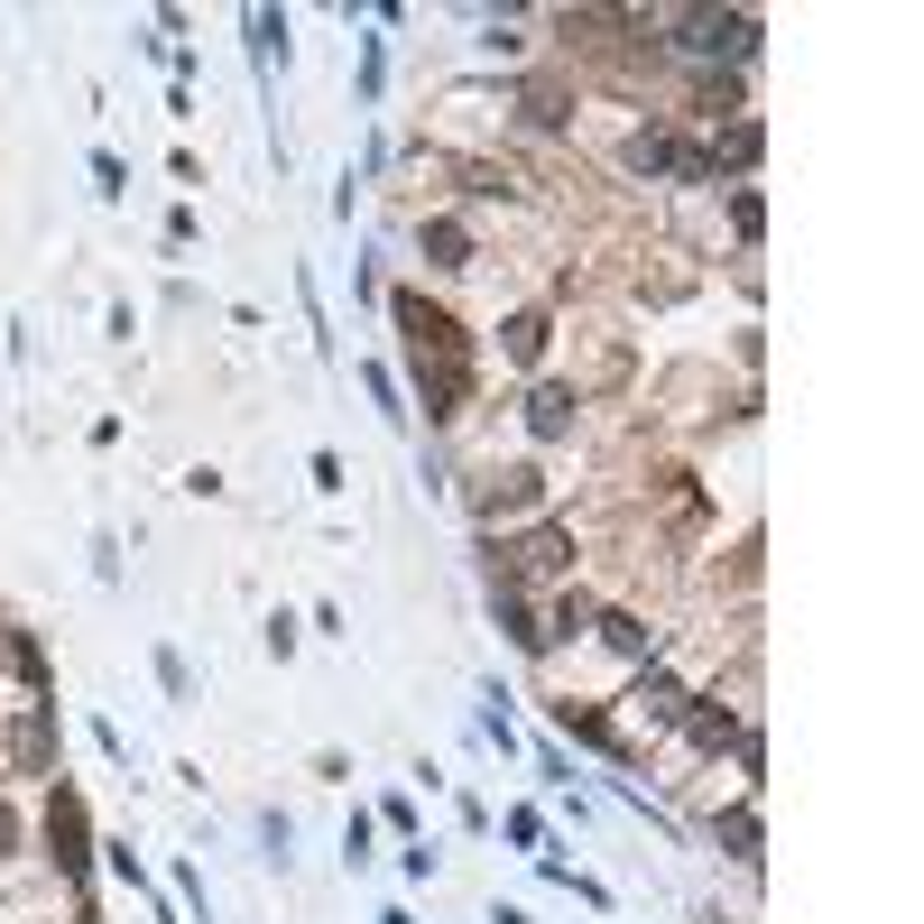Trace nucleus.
Returning a JSON list of instances; mask_svg holds the SVG:
<instances>
[{
    "mask_svg": "<svg viewBox=\"0 0 924 924\" xmlns=\"http://www.w3.org/2000/svg\"><path fill=\"white\" fill-rule=\"evenodd\" d=\"M564 407H574L564 389H536V407H527V417H536V434H564Z\"/></svg>",
    "mask_w": 924,
    "mask_h": 924,
    "instance_id": "nucleus-2",
    "label": "nucleus"
},
{
    "mask_svg": "<svg viewBox=\"0 0 924 924\" xmlns=\"http://www.w3.org/2000/svg\"><path fill=\"white\" fill-rule=\"evenodd\" d=\"M536 500V472H500L491 481V508H527Z\"/></svg>",
    "mask_w": 924,
    "mask_h": 924,
    "instance_id": "nucleus-1",
    "label": "nucleus"
}]
</instances>
